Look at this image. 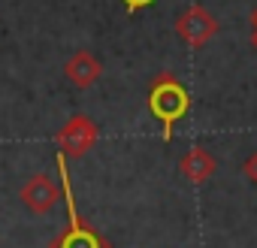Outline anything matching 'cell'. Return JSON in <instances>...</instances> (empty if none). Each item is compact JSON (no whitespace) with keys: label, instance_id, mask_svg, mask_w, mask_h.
<instances>
[{"label":"cell","instance_id":"cell-1","mask_svg":"<svg viewBox=\"0 0 257 248\" xmlns=\"http://www.w3.org/2000/svg\"><path fill=\"white\" fill-rule=\"evenodd\" d=\"M58 176H61V191H64V200H67V230L61 236H55L49 242V248H112V242L106 236H100L97 230H91L79 209H76V197H73V188H70V173H67V158L58 152Z\"/></svg>","mask_w":257,"mask_h":248},{"label":"cell","instance_id":"cell-2","mask_svg":"<svg viewBox=\"0 0 257 248\" xmlns=\"http://www.w3.org/2000/svg\"><path fill=\"white\" fill-rule=\"evenodd\" d=\"M149 109H152V115L164 124V140L170 143L176 121L191 109L188 88H185L173 73L155 76V79H152V88H149Z\"/></svg>","mask_w":257,"mask_h":248},{"label":"cell","instance_id":"cell-3","mask_svg":"<svg viewBox=\"0 0 257 248\" xmlns=\"http://www.w3.org/2000/svg\"><path fill=\"white\" fill-rule=\"evenodd\" d=\"M97 137H100L97 121L79 112V115L67 118V124L55 134V143H58V152L64 158H85L97 146Z\"/></svg>","mask_w":257,"mask_h":248},{"label":"cell","instance_id":"cell-4","mask_svg":"<svg viewBox=\"0 0 257 248\" xmlns=\"http://www.w3.org/2000/svg\"><path fill=\"white\" fill-rule=\"evenodd\" d=\"M176 31H179V37H182L191 49H203L206 43L215 40V34H218V19H215L206 7L194 4V7H188V10L176 19Z\"/></svg>","mask_w":257,"mask_h":248},{"label":"cell","instance_id":"cell-5","mask_svg":"<svg viewBox=\"0 0 257 248\" xmlns=\"http://www.w3.org/2000/svg\"><path fill=\"white\" fill-rule=\"evenodd\" d=\"M61 197H64V191H61V185H58L49 173L31 176V179L22 185V191H19V200H22L25 209H31L34 215H49V212L61 203Z\"/></svg>","mask_w":257,"mask_h":248},{"label":"cell","instance_id":"cell-6","mask_svg":"<svg viewBox=\"0 0 257 248\" xmlns=\"http://www.w3.org/2000/svg\"><path fill=\"white\" fill-rule=\"evenodd\" d=\"M64 76H67V82L76 85V88H91V85L103 76V64H100V58H94L91 52L79 49V52H73L70 61L64 64Z\"/></svg>","mask_w":257,"mask_h":248},{"label":"cell","instance_id":"cell-7","mask_svg":"<svg viewBox=\"0 0 257 248\" xmlns=\"http://www.w3.org/2000/svg\"><path fill=\"white\" fill-rule=\"evenodd\" d=\"M179 170H182V176H185L191 185H203V182L218 170V161H215L203 146H191V149L182 155Z\"/></svg>","mask_w":257,"mask_h":248},{"label":"cell","instance_id":"cell-8","mask_svg":"<svg viewBox=\"0 0 257 248\" xmlns=\"http://www.w3.org/2000/svg\"><path fill=\"white\" fill-rule=\"evenodd\" d=\"M242 173H245V179H248V182H254V185H257V152H251V155L242 161Z\"/></svg>","mask_w":257,"mask_h":248},{"label":"cell","instance_id":"cell-9","mask_svg":"<svg viewBox=\"0 0 257 248\" xmlns=\"http://www.w3.org/2000/svg\"><path fill=\"white\" fill-rule=\"evenodd\" d=\"M121 4H124V10H127V13H137V10H146V7H152L155 0H121Z\"/></svg>","mask_w":257,"mask_h":248},{"label":"cell","instance_id":"cell-10","mask_svg":"<svg viewBox=\"0 0 257 248\" xmlns=\"http://www.w3.org/2000/svg\"><path fill=\"white\" fill-rule=\"evenodd\" d=\"M254 34H257V13H254Z\"/></svg>","mask_w":257,"mask_h":248}]
</instances>
